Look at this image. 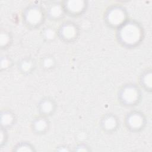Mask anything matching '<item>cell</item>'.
<instances>
[{"label": "cell", "instance_id": "9", "mask_svg": "<svg viewBox=\"0 0 152 152\" xmlns=\"http://www.w3.org/2000/svg\"><path fill=\"white\" fill-rule=\"evenodd\" d=\"M37 109L40 115L49 118L55 113L57 109V103L52 97H45L38 102Z\"/></svg>", "mask_w": 152, "mask_h": 152}, {"label": "cell", "instance_id": "8", "mask_svg": "<svg viewBox=\"0 0 152 152\" xmlns=\"http://www.w3.org/2000/svg\"><path fill=\"white\" fill-rule=\"evenodd\" d=\"M102 129L107 134H113L117 131L120 126V121L114 113H108L103 115L100 121Z\"/></svg>", "mask_w": 152, "mask_h": 152}, {"label": "cell", "instance_id": "3", "mask_svg": "<svg viewBox=\"0 0 152 152\" xmlns=\"http://www.w3.org/2000/svg\"><path fill=\"white\" fill-rule=\"evenodd\" d=\"M142 99V91L139 86L134 83L123 85L118 92V100L125 107H132L138 105Z\"/></svg>", "mask_w": 152, "mask_h": 152}, {"label": "cell", "instance_id": "22", "mask_svg": "<svg viewBox=\"0 0 152 152\" xmlns=\"http://www.w3.org/2000/svg\"><path fill=\"white\" fill-rule=\"evenodd\" d=\"M55 151H72V150H71V148L70 147H69L68 145H61L59 146H58L55 148Z\"/></svg>", "mask_w": 152, "mask_h": 152}, {"label": "cell", "instance_id": "15", "mask_svg": "<svg viewBox=\"0 0 152 152\" xmlns=\"http://www.w3.org/2000/svg\"><path fill=\"white\" fill-rule=\"evenodd\" d=\"M57 65L55 57L51 54H46L42 56L39 61V65L42 69L45 71L53 70Z\"/></svg>", "mask_w": 152, "mask_h": 152}, {"label": "cell", "instance_id": "18", "mask_svg": "<svg viewBox=\"0 0 152 152\" xmlns=\"http://www.w3.org/2000/svg\"><path fill=\"white\" fill-rule=\"evenodd\" d=\"M12 151L16 152H35L36 149L30 142L20 141L14 145Z\"/></svg>", "mask_w": 152, "mask_h": 152}, {"label": "cell", "instance_id": "13", "mask_svg": "<svg viewBox=\"0 0 152 152\" xmlns=\"http://www.w3.org/2000/svg\"><path fill=\"white\" fill-rule=\"evenodd\" d=\"M17 121L15 113L10 109H3L1 111V127L7 130L14 126Z\"/></svg>", "mask_w": 152, "mask_h": 152}, {"label": "cell", "instance_id": "11", "mask_svg": "<svg viewBox=\"0 0 152 152\" xmlns=\"http://www.w3.org/2000/svg\"><path fill=\"white\" fill-rule=\"evenodd\" d=\"M47 19L53 21H59L66 15L61 1L52 2L46 8Z\"/></svg>", "mask_w": 152, "mask_h": 152}, {"label": "cell", "instance_id": "1", "mask_svg": "<svg viewBox=\"0 0 152 152\" xmlns=\"http://www.w3.org/2000/svg\"><path fill=\"white\" fill-rule=\"evenodd\" d=\"M118 42L123 47L132 49L138 46L144 38V30L138 21L128 20L116 30Z\"/></svg>", "mask_w": 152, "mask_h": 152}, {"label": "cell", "instance_id": "19", "mask_svg": "<svg viewBox=\"0 0 152 152\" xmlns=\"http://www.w3.org/2000/svg\"><path fill=\"white\" fill-rule=\"evenodd\" d=\"M13 65L14 61L11 56L7 55H4L1 56L0 70L2 72L10 69Z\"/></svg>", "mask_w": 152, "mask_h": 152}, {"label": "cell", "instance_id": "6", "mask_svg": "<svg viewBox=\"0 0 152 152\" xmlns=\"http://www.w3.org/2000/svg\"><path fill=\"white\" fill-rule=\"evenodd\" d=\"M58 37L64 43H71L75 42L80 35V28L74 21L63 22L57 28Z\"/></svg>", "mask_w": 152, "mask_h": 152}, {"label": "cell", "instance_id": "5", "mask_svg": "<svg viewBox=\"0 0 152 152\" xmlns=\"http://www.w3.org/2000/svg\"><path fill=\"white\" fill-rule=\"evenodd\" d=\"M124 123L127 130L131 132L137 133L145 128L147 124V118L143 112L133 110L126 114Z\"/></svg>", "mask_w": 152, "mask_h": 152}, {"label": "cell", "instance_id": "21", "mask_svg": "<svg viewBox=\"0 0 152 152\" xmlns=\"http://www.w3.org/2000/svg\"><path fill=\"white\" fill-rule=\"evenodd\" d=\"M72 151H77V152H82V151L88 152V151H91V149L90 147L88 146L87 144L83 142H80L77 144L74 147V149L72 150Z\"/></svg>", "mask_w": 152, "mask_h": 152}, {"label": "cell", "instance_id": "17", "mask_svg": "<svg viewBox=\"0 0 152 152\" xmlns=\"http://www.w3.org/2000/svg\"><path fill=\"white\" fill-rule=\"evenodd\" d=\"M12 33L6 30H2L0 32V48L1 50H7L11 47L13 42Z\"/></svg>", "mask_w": 152, "mask_h": 152}, {"label": "cell", "instance_id": "2", "mask_svg": "<svg viewBox=\"0 0 152 152\" xmlns=\"http://www.w3.org/2000/svg\"><path fill=\"white\" fill-rule=\"evenodd\" d=\"M46 19V8L39 4H32L27 5L22 13L23 22L29 29L40 28Z\"/></svg>", "mask_w": 152, "mask_h": 152}, {"label": "cell", "instance_id": "16", "mask_svg": "<svg viewBox=\"0 0 152 152\" xmlns=\"http://www.w3.org/2000/svg\"><path fill=\"white\" fill-rule=\"evenodd\" d=\"M41 36L45 42H52L58 38L57 29L51 26H46L41 30Z\"/></svg>", "mask_w": 152, "mask_h": 152}, {"label": "cell", "instance_id": "20", "mask_svg": "<svg viewBox=\"0 0 152 152\" xmlns=\"http://www.w3.org/2000/svg\"><path fill=\"white\" fill-rule=\"evenodd\" d=\"M7 129L1 127L0 131V146L1 148H3L6 145L7 143V141L8 139V135L7 132Z\"/></svg>", "mask_w": 152, "mask_h": 152}, {"label": "cell", "instance_id": "4", "mask_svg": "<svg viewBox=\"0 0 152 152\" xmlns=\"http://www.w3.org/2000/svg\"><path fill=\"white\" fill-rule=\"evenodd\" d=\"M129 20L126 8L121 5L109 7L104 12V20L110 28L116 30Z\"/></svg>", "mask_w": 152, "mask_h": 152}, {"label": "cell", "instance_id": "14", "mask_svg": "<svg viewBox=\"0 0 152 152\" xmlns=\"http://www.w3.org/2000/svg\"><path fill=\"white\" fill-rule=\"evenodd\" d=\"M140 87L145 91L151 93L152 91V70L147 68L144 70L139 77Z\"/></svg>", "mask_w": 152, "mask_h": 152}, {"label": "cell", "instance_id": "7", "mask_svg": "<svg viewBox=\"0 0 152 152\" xmlns=\"http://www.w3.org/2000/svg\"><path fill=\"white\" fill-rule=\"evenodd\" d=\"M61 4L66 14L71 17H78L85 13L88 8V1L85 0H65Z\"/></svg>", "mask_w": 152, "mask_h": 152}, {"label": "cell", "instance_id": "10", "mask_svg": "<svg viewBox=\"0 0 152 152\" xmlns=\"http://www.w3.org/2000/svg\"><path fill=\"white\" fill-rule=\"evenodd\" d=\"M50 126V122L48 117L40 115L34 117L30 124L31 131L36 135H42L46 134Z\"/></svg>", "mask_w": 152, "mask_h": 152}, {"label": "cell", "instance_id": "12", "mask_svg": "<svg viewBox=\"0 0 152 152\" xmlns=\"http://www.w3.org/2000/svg\"><path fill=\"white\" fill-rule=\"evenodd\" d=\"M37 67V62L32 57L26 56L20 59L17 62V68L21 74L28 75L34 72Z\"/></svg>", "mask_w": 152, "mask_h": 152}]
</instances>
